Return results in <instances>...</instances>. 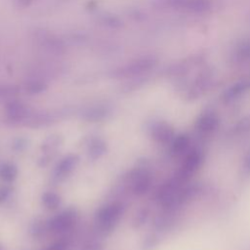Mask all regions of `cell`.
<instances>
[{"instance_id":"cell-15","label":"cell","mask_w":250,"mask_h":250,"mask_svg":"<svg viewBox=\"0 0 250 250\" xmlns=\"http://www.w3.org/2000/svg\"><path fill=\"white\" fill-rule=\"evenodd\" d=\"M250 133V114L240 118L229 130V134L232 138H241Z\"/></svg>"},{"instance_id":"cell-8","label":"cell","mask_w":250,"mask_h":250,"mask_svg":"<svg viewBox=\"0 0 250 250\" xmlns=\"http://www.w3.org/2000/svg\"><path fill=\"white\" fill-rule=\"evenodd\" d=\"M150 138L159 145H169L176 136L174 127L164 120H153L147 125Z\"/></svg>"},{"instance_id":"cell-9","label":"cell","mask_w":250,"mask_h":250,"mask_svg":"<svg viewBox=\"0 0 250 250\" xmlns=\"http://www.w3.org/2000/svg\"><path fill=\"white\" fill-rule=\"evenodd\" d=\"M77 220L75 209L69 208L56 215L47 222L48 230L53 232H63L70 229Z\"/></svg>"},{"instance_id":"cell-6","label":"cell","mask_w":250,"mask_h":250,"mask_svg":"<svg viewBox=\"0 0 250 250\" xmlns=\"http://www.w3.org/2000/svg\"><path fill=\"white\" fill-rule=\"evenodd\" d=\"M152 173L148 166L141 165L129 173L128 183L135 195L141 196L146 194L152 185Z\"/></svg>"},{"instance_id":"cell-23","label":"cell","mask_w":250,"mask_h":250,"mask_svg":"<svg viewBox=\"0 0 250 250\" xmlns=\"http://www.w3.org/2000/svg\"><path fill=\"white\" fill-rule=\"evenodd\" d=\"M81 250H104V244L100 241H90L84 244Z\"/></svg>"},{"instance_id":"cell-28","label":"cell","mask_w":250,"mask_h":250,"mask_svg":"<svg viewBox=\"0 0 250 250\" xmlns=\"http://www.w3.org/2000/svg\"><path fill=\"white\" fill-rule=\"evenodd\" d=\"M45 250H67V244L63 240H59Z\"/></svg>"},{"instance_id":"cell-30","label":"cell","mask_w":250,"mask_h":250,"mask_svg":"<svg viewBox=\"0 0 250 250\" xmlns=\"http://www.w3.org/2000/svg\"><path fill=\"white\" fill-rule=\"evenodd\" d=\"M36 0H15V5L19 8H24L31 5Z\"/></svg>"},{"instance_id":"cell-24","label":"cell","mask_w":250,"mask_h":250,"mask_svg":"<svg viewBox=\"0 0 250 250\" xmlns=\"http://www.w3.org/2000/svg\"><path fill=\"white\" fill-rule=\"evenodd\" d=\"M242 173L244 176L246 177H250V150L248 151V153L245 155L243 162H242Z\"/></svg>"},{"instance_id":"cell-12","label":"cell","mask_w":250,"mask_h":250,"mask_svg":"<svg viewBox=\"0 0 250 250\" xmlns=\"http://www.w3.org/2000/svg\"><path fill=\"white\" fill-rule=\"evenodd\" d=\"M29 107L19 101H11L6 104V116L12 123H19L28 118Z\"/></svg>"},{"instance_id":"cell-3","label":"cell","mask_w":250,"mask_h":250,"mask_svg":"<svg viewBox=\"0 0 250 250\" xmlns=\"http://www.w3.org/2000/svg\"><path fill=\"white\" fill-rule=\"evenodd\" d=\"M205 157V151L202 147L191 146L190 149L180 158V166L174 176L184 183L190 182L192 177L201 169Z\"/></svg>"},{"instance_id":"cell-16","label":"cell","mask_w":250,"mask_h":250,"mask_svg":"<svg viewBox=\"0 0 250 250\" xmlns=\"http://www.w3.org/2000/svg\"><path fill=\"white\" fill-rule=\"evenodd\" d=\"M106 143L100 139L96 138L93 139L88 145V156L92 160L99 159L106 152Z\"/></svg>"},{"instance_id":"cell-18","label":"cell","mask_w":250,"mask_h":250,"mask_svg":"<svg viewBox=\"0 0 250 250\" xmlns=\"http://www.w3.org/2000/svg\"><path fill=\"white\" fill-rule=\"evenodd\" d=\"M61 196L56 192L46 191L42 195V203L48 210H56L61 205Z\"/></svg>"},{"instance_id":"cell-29","label":"cell","mask_w":250,"mask_h":250,"mask_svg":"<svg viewBox=\"0 0 250 250\" xmlns=\"http://www.w3.org/2000/svg\"><path fill=\"white\" fill-rule=\"evenodd\" d=\"M11 188L8 187H2L0 188V203L3 202L10 194Z\"/></svg>"},{"instance_id":"cell-21","label":"cell","mask_w":250,"mask_h":250,"mask_svg":"<svg viewBox=\"0 0 250 250\" xmlns=\"http://www.w3.org/2000/svg\"><path fill=\"white\" fill-rule=\"evenodd\" d=\"M101 22L109 27H120L123 25L122 21L118 17L111 14H104L101 16Z\"/></svg>"},{"instance_id":"cell-14","label":"cell","mask_w":250,"mask_h":250,"mask_svg":"<svg viewBox=\"0 0 250 250\" xmlns=\"http://www.w3.org/2000/svg\"><path fill=\"white\" fill-rule=\"evenodd\" d=\"M110 113V107L104 104H98L88 107L82 113L83 119L90 122H98L105 119Z\"/></svg>"},{"instance_id":"cell-13","label":"cell","mask_w":250,"mask_h":250,"mask_svg":"<svg viewBox=\"0 0 250 250\" xmlns=\"http://www.w3.org/2000/svg\"><path fill=\"white\" fill-rule=\"evenodd\" d=\"M79 163V156L77 154H68L64 156L56 166L55 177L58 180L65 179Z\"/></svg>"},{"instance_id":"cell-5","label":"cell","mask_w":250,"mask_h":250,"mask_svg":"<svg viewBox=\"0 0 250 250\" xmlns=\"http://www.w3.org/2000/svg\"><path fill=\"white\" fill-rule=\"evenodd\" d=\"M220 116L213 108L203 109L195 118L193 129L197 136L201 138H208L218 130L220 126Z\"/></svg>"},{"instance_id":"cell-19","label":"cell","mask_w":250,"mask_h":250,"mask_svg":"<svg viewBox=\"0 0 250 250\" xmlns=\"http://www.w3.org/2000/svg\"><path fill=\"white\" fill-rule=\"evenodd\" d=\"M233 58L239 63L250 59V40L243 41L236 47Z\"/></svg>"},{"instance_id":"cell-1","label":"cell","mask_w":250,"mask_h":250,"mask_svg":"<svg viewBox=\"0 0 250 250\" xmlns=\"http://www.w3.org/2000/svg\"><path fill=\"white\" fill-rule=\"evenodd\" d=\"M158 63V59L154 55H144L128 62L127 63L115 68L111 75L114 78H139L144 77L152 71Z\"/></svg>"},{"instance_id":"cell-27","label":"cell","mask_w":250,"mask_h":250,"mask_svg":"<svg viewBox=\"0 0 250 250\" xmlns=\"http://www.w3.org/2000/svg\"><path fill=\"white\" fill-rule=\"evenodd\" d=\"M26 146H27V141L25 139H23V138H20V139L15 140V142L13 144L14 149L20 150V151L24 149L26 147Z\"/></svg>"},{"instance_id":"cell-10","label":"cell","mask_w":250,"mask_h":250,"mask_svg":"<svg viewBox=\"0 0 250 250\" xmlns=\"http://www.w3.org/2000/svg\"><path fill=\"white\" fill-rule=\"evenodd\" d=\"M250 92V77H244L229 86L222 94V101L226 104H233Z\"/></svg>"},{"instance_id":"cell-25","label":"cell","mask_w":250,"mask_h":250,"mask_svg":"<svg viewBox=\"0 0 250 250\" xmlns=\"http://www.w3.org/2000/svg\"><path fill=\"white\" fill-rule=\"evenodd\" d=\"M157 243H158V237L155 236V235H150V236H148V237L145 240L143 247H144V249H146V250H149V249L153 248L154 246H156Z\"/></svg>"},{"instance_id":"cell-4","label":"cell","mask_w":250,"mask_h":250,"mask_svg":"<svg viewBox=\"0 0 250 250\" xmlns=\"http://www.w3.org/2000/svg\"><path fill=\"white\" fill-rule=\"evenodd\" d=\"M124 212L121 202L115 201L100 208L96 214V225L103 233H108L114 229Z\"/></svg>"},{"instance_id":"cell-11","label":"cell","mask_w":250,"mask_h":250,"mask_svg":"<svg viewBox=\"0 0 250 250\" xmlns=\"http://www.w3.org/2000/svg\"><path fill=\"white\" fill-rule=\"evenodd\" d=\"M168 146H169L170 155L175 158H181L192 146L191 138L187 133L176 134V136Z\"/></svg>"},{"instance_id":"cell-17","label":"cell","mask_w":250,"mask_h":250,"mask_svg":"<svg viewBox=\"0 0 250 250\" xmlns=\"http://www.w3.org/2000/svg\"><path fill=\"white\" fill-rule=\"evenodd\" d=\"M18 176V167L13 163H3L0 165V178L6 183H12Z\"/></svg>"},{"instance_id":"cell-22","label":"cell","mask_w":250,"mask_h":250,"mask_svg":"<svg viewBox=\"0 0 250 250\" xmlns=\"http://www.w3.org/2000/svg\"><path fill=\"white\" fill-rule=\"evenodd\" d=\"M148 215H149V212H148L147 209L144 208V209L140 210V211L138 212V214L136 215L134 221H133V226H134L135 228H139V227L143 226V225L146 223V221L147 220Z\"/></svg>"},{"instance_id":"cell-2","label":"cell","mask_w":250,"mask_h":250,"mask_svg":"<svg viewBox=\"0 0 250 250\" xmlns=\"http://www.w3.org/2000/svg\"><path fill=\"white\" fill-rule=\"evenodd\" d=\"M215 80V72L209 66L202 67L193 78L184 83L182 96L184 100L192 102L204 96L212 87Z\"/></svg>"},{"instance_id":"cell-7","label":"cell","mask_w":250,"mask_h":250,"mask_svg":"<svg viewBox=\"0 0 250 250\" xmlns=\"http://www.w3.org/2000/svg\"><path fill=\"white\" fill-rule=\"evenodd\" d=\"M158 5L167 9L185 11L192 14H204L210 10L209 0H158Z\"/></svg>"},{"instance_id":"cell-26","label":"cell","mask_w":250,"mask_h":250,"mask_svg":"<svg viewBox=\"0 0 250 250\" xmlns=\"http://www.w3.org/2000/svg\"><path fill=\"white\" fill-rule=\"evenodd\" d=\"M17 88L15 86H0V97L10 96L17 93Z\"/></svg>"},{"instance_id":"cell-20","label":"cell","mask_w":250,"mask_h":250,"mask_svg":"<svg viewBox=\"0 0 250 250\" xmlns=\"http://www.w3.org/2000/svg\"><path fill=\"white\" fill-rule=\"evenodd\" d=\"M25 91L29 94H39L43 91L46 90L47 88V84L44 80H41V79H31L29 80L26 84H25Z\"/></svg>"}]
</instances>
